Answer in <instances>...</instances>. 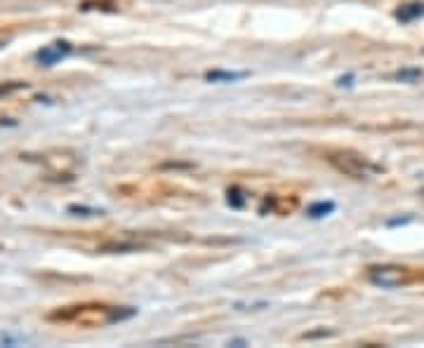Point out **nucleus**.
I'll return each instance as SVG.
<instances>
[{
    "label": "nucleus",
    "instance_id": "f257e3e1",
    "mask_svg": "<svg viewBox=\"0 0 424 348\" xmlns=\"http://www.w3.org/2000/svg\"><path fill=\"white\" fill-rule=\"evenodd\" d=\"M325 160L330 162L337 172H342L345 176H352V179H372V176L384 172L382 165H377V162H372L370 158H365V155L349 151V149L330 151L325 155Z\"/></svg>",
    "mask_w": 424,
    "mask_h": 348
},
{
    "label": "nucleus",
    "instance_id": "f03ea898",
    "mask_svg": "<svg viewBox=\"0 0 424 348\" xmlns=\"http://www.w3.org/2000/svg\"><path fill=\"white\" fill-rule=\"evenodd\" d=\"M368 278L372 285L377 287H386V290H394V287H401L411 280V271L403 269V266H394V264H384V266H370L368 269Z\"/></svg>",
    "mask_w": 424,
    "mask_h": 348
},
{
    "label": "nucleus",
    "instance_id": "7ed1b4c3",
    "mask_svg": "<svg viewBox=\"0 0 424 348\" xmlns=\"http://www.w3.org/2000/svg\"><path fill=\"white\" fill-rule=\"evenodd\" d=\"M71 43L69 40H55L52 45H45L43 50L35 52V59H38L40 66H55L60 64L62 59H67L71 55Z\"/></svg>",
    "mask_w": 424,
    "mask_h": 348
},
{
    "label": "nucleus",
    "instance_id": "20e7f679",
    "mask_svg": "<svg viewBox=\"0 0 424 348\" xmlns=\"http://www.w3.org/2000/svg\"><path fill=\"white\" fill-rule=\"evenodd\" d=\"M420 17H424V3H422V0H413V3L401 5L396 10V19L401 21V24H411V21L420 19Z\"/></svg>",
    "mask_w": 424,
    "mask_h": 348
},
{
    "label": "nucleus",
    "instance_id": "39448f33",
    "mask_svg": "<svg viewBox=\"0 0 424 348\" xmlns=\"http://www.w3.org/2000/svg\"><path fill=\"white\" fill-rule=\"evenodd\" d=\"M247 76L245 71H210L206 73V78L210 83H236V80H243Z\"/></svg>",
    "mask_w": 424,
    "mask_h": 348
},
{
    "label": "nucleus",
    "instance_id": "423d86ee",
    "mask_svg": "<svg viewBox=\"0 0 424 348\" xmlns=\"http://www.w3.org/2000/svg\"><path fill=\"white\" fill-rule=\"evenodd\" d=\"M335 212V203L333 200H320V203H313L309 210H306V214H309L311 219H320V217H328V214H333Z\"/></svg>",
    "mask_w": 424,
    "mask_h": 348
},
{
    "label": "nucleus",
    "instance_id": "0eeeda50",
    "mask_svg": "<svg viewBox=\"0 0 424 348\" xmlns=\"http://www.w3.org/2000/svg\"><path fill=\"white\" fill-rule=\"evenodd\" d=\"M137 313V308H108V315H106V325H113V322H121V320H128V318H133Z\"/></svg>",
    "mask_w": 424,
    "mask_h": 348
},
{
    "label": "nucleus",
    "instance_id": "6e6552de",
    "mask_svg": "<svg viewBox=\"0 0 424 348\" xmlns=\"http://www.w3.org/2000/svg\"><path fill=\"white\" fill-rule=\"evenodd\" d=\"M28 83H21V80H12V83H0V99L10 97V94L19 92V90H26Z\"/></svg>",
    "mask_w": 424,
    "mask_h": 348
},
{
    "label": "nucleus",
    "instance_id": "1a4fd4ad",
    "mask_svg": "<svg viewBox=\"0 0 424 348\" xmlns=\"http://www.w3.org/2000/svg\"><path fill=\"white\" fill-rule=\"evenodd\" d=\"M226 203H229L231 207H236V210H240V207L245 205V196H243V191H240L238 186H233L226 191Z\"/></svg>",
    "mask_w": 424,
    "mask_h": 348
},
{
    "label": "nucleus",
    "instance_id": "9d476101",
    "mask_svg": "<svg viewBox=\"0 0 424 348\" xmlns=\"http://www.w3.org/2000/svg\"><path fill=\"white\" fill-rule=\"evenodd\" d=\"M21 342H26V339L14 337V335H5V332H0V346H19Z\"/></svg>",
    "mask_w": 424,
    "mask_h": 348
},
{
    "label": "nucleus",
    "instance_id": "9b49d317",
    "mask_svg": "<svg viewBox=\"0 0 424 348\" xmlns=\"http://www.w3.org/2000/svg\"><path fill=\"white\" fill-rule=\"evenodd\" d=\"M420 76H422L420 69H406V71H398V73H396L398 80H418Z\"/></svg>",
    "mask_w": 424,
    "mask_h": 348
},
{
    "label": "nucleus",
    "instance_id": "f8f14e48",
    "mask_svg": "<svg viewBox=\"0 0 424 348\" xmlns=\"http://www.w3.org/2000/svg\"><path fill=\"white\" fill-rule=\"evenodd\" d=\"M69 212H73V214H83V217H94V214H101V210H90V207H78V205H71Z\"/></svg>",
    "mask_w": 424,
    "mask_h": 348
},
{
    "label": "nucleus",
    "instance_id": "ddd939ff",
    "mask_svg": "<svg viewBox=\"0 0 424 348\" xmlns=\"http://www.w3.org/2000/svg\"><path fill=\"white\" fill-rule=\"evenodd\" d=\"M408 221H413V217H406V219H391L389 226H398V224H408Z\"/></svg>",
    "mask_w": 424,
    "mask_h": 348
},
{
    "label": "nucleus",
    "instance_id": "4468645a",
    "mask_svg": "<svg viewBox=\"0 0 424 348\" xmlns=\"http://www.w3.org/2000/svg\"><path fill=\"white\" fill-rule=\"evenodd\" d=\"M422 198H424V191H422Z\"/></svg>",
    "mask_w": 424,
    "mask_h": 348
}]
</instances>
